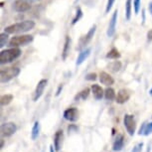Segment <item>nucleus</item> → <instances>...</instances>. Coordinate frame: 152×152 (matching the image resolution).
I'll return each instance as SVG.
<instances>
[{
	"instance_id": "obj_1",
	"label": "nucleus",
	"mask_w": 152,
	"mask_h": 152,
	"mask_svg": "<svg viewBox=\"0 0 152 152\" xmlns=\"http://www.w3.org/2000/svg\"><path fill=\"white\" fill-rule=\"evenodd\" d=\"M34 27H35V22L32 20H25V21H21L7 26L4 29V32L7 34H23L32 30Z\"/></svg>"
},
{
	"instance_id": "obj_2",
	"label": "nucleus",
	"mask_w": 152,
	"mask_h": 152,
	"mask_svg": "<svg viewBox=\"0 0 152 152\" xmlns=\"http://www.w3.org/2000/svg\"><path fill=\"white\" fill-rule=\"evenodd\" d=\"M22 55V51L19 48H10L2 50L0 52V64H9L18 59Z\"/></svg>"
},
{
	"instance_id": "obj_3",
	"label": "nucleus",
	"mask_w": 152,
	"mask_h": 152,
	"mask_svg": "<svg viewBox=\"0 0 152 152\" xmlns=\"http://www.w3.org/2000/svg\"><path fill=\"white\" fill-rule=\"evenodd\" d=\"M33 40L34 37L32 35H19L13 37L8 43V45L11 48H18L21 47V46H26L30 44V43L33 42Z\"/></svg>"
},
{
	"instance_id": "obj_4",
	"label": "nucleus",
	"mask_w": 152,
	"mask_h": 152,
	"mask_svg": "<svg viewBox=\"0 0 152 152\" xmlns=\"http://www.w3.org/2000/svg\"><path fill=\"white\" fill-rule=\"evenodd\" d=\"M19 74H20V69L17 67L7 68L6 70H1V72H0V82L8 83L12 79L16 78Z\"/></svg>"
},
{
	"instance_id": "obj_5",
	"label": "nucleus",
	"mask_w": 152,
	"mask_h": 152,
	"mask_svg": "<svg viewBox=\"0 0 152 152\" xmlns=\"http://www.w3.org/2000/svg\"><path fill=\"white\" fill-rule=\"evenodd\" d=\"M123 123H124L125 129L130 136H133L136 129V122L134 119V115L132 114H125L123 118Z\"/></svg>"
},
{
	"instance_id": "obj_6",
	"label": "nucleus",
	"mask_w": 152,
	"mask_h": 152,
	"mask_svg": "<svg viewBox=\"0 0 152 152\" xmlns=\"http://www.w3.org/2000/svg\"><path fill=\"white\" fill-rule=\"evenodd\" d=\"M96 31V25H94V26L88 30V32L80 39V42H79V49L80 50L83 48H85L86 46H87L88 43L93 40V37L94 36Z\"/></svg>"
},
{
	"instance_id": "obj_7",
	"label": "nucleus",
	"mask_w": 152,
	"mask_h": 152,
	"mask_svg": "<svg viewBox=\"0 0 152 152\" xmlns=\"http://www.w3.org/2000/svg\"><path fill=\"white\" fill-rule=\"evenodd\" d=\"M17 131V125L14 122H5L1 124V135L4 137H9L13 135Z\"/></svg>"
},
{
	"instance_id": "obj_8",
	"label": "nucleus",
	"mask_w": 152,
	"mask_h": 152,
	"mask_svg": "<svg viewBox=\"0 0 152 152\" xmlns=\"http://www.w3.org/2000/svg\"><path fill=\"white\" fill-rule=\"evenodd\" d=\"M117 15H118V11L114 10V12L113 13V16L110 18V24H108L107 31V37H113L115 34V29H116V23H117Z\"/></svg>"
},
{
	"instance_id": "obj_9",
	"label": "nucleus",
	"mask_w": 152,
	"mask_h": 152,
	"mask_svg": "<svg viewBox=\"0 0 152 152\" xmlns=\"http://www.w3.org/2000/svg\"><path fill=\"white\" fill-rule=\"evenodd\" d=\"M64 118L71 122H75L79 119V110L77 107L67 108L64 111Z\"/></svg>"
},
{
	"instance_id": "obj_10",
	"label": "nucleus",
	"mask_w": 152,
	"mask_h": 152,
	"mask_svg": "<svg viewBox=\"0 0 152 152\" xmlns=\"http://www.w3.org/2000/svg\"><path fill=\"white\" fill-rule=\"evenodd\" d=\"M31 8V5L26 0H16L13 3V9L16 12H26Z\"/></svg>"
},
{
	"instance_id": "obj_11",
	"label": "nucleus",
	"mask_w": 152,
	"mask_h": 152,
	"mask_svg": "<svg viewBox=\"0 0 152 152\" xmlns=\"http://www.w3.org/2000/svg\"><path fill=\"white\" fill-rule=\"evenodd\" d=\"M47 84H48V80H46V79H43L38 83V85H37V87H36V90H35V93H34V97H33L34 102H37V100L42 96L45 88L47 87Z\"/></svg>"
},
{
	"instance_id": "obj_12",
	"label": "nucleus",
	"mask_w": 152,
	"mask_h": 152,
	"mask_svg": "<svg viewBox=\"0 0 152 152\" xmlns=\"http://www.w3.org/2000/svg\"><path fill=\"white\" fill-rule=\"evenodd\" d=\"M130 99V93L125 88H121L118 91V93L116 94V99L115 102L119 104H125L126 102H128V99Z\"/></svg>"
},
{
	"instance_id": "obj_13",
	"label": "nucleus",
	"mask_w": 152,
	"mask_h": 152,
	"mask_svg": "<svg viewBox=\"0 0 152 152\" xmlns=\"http://www.w3.org/2000/svg\"><path fill=\"white\" fill-rule=\"evenodd\" d=\"M63 140H64V133L63 130H58L54 136V147L56 151H60L63 145Z\"/></svg>"
},
{
	"instance_id": "obj_14",
	"label": "nucleus",
	"mask_w": 152,
	"mask_h": 152,
	"mask_svg": "<svg viewBox=\"0 0 152 152\" xmlns=\"http://www.w3.org/2000/svg\"><path fill=\"white\" fill-rule=\"evenodd\" d=\"M99 81L102 85L107 86V87H110L114 84V80L110 74H107V72H102L99 74Z\"/></svg>"
},
{
	"instance_id": "obj_15",
	"label": "nucleus",
	"mask_w": 152,
	"mask_h": 152,
	"mask_svg": "<svg viewBox=\"0 0 152 152\" xmlns=\"http://www.w3.org/2000/svg\"><path fill=\"white\" fill-rule=\"evenodd\" d=\"M91 93H93V94H94V97L96 100H99V99H102V97H104V91L102 90V88L100 87L99 85H96V84L93 85V86H91Z\"/></svg>"
},
{
	"instance_id": "obj_16",
	"label": "nucleus",
	"mask_w": 152,
	"mask_h": 152,
	"mask_svg": "<svg viewBox=\"0 0 152 152\" xmlns=\"http://www.w3.org/2000/svg\"><path fill=\"white\" fill-rule=\"evenodd\" d=\"M123 146H124V136L122 134H117L115 140L113 142V151H121Z\"/></svg>"
},
{
	"instance_id": "obj_17",
	"label": "nucleus",
	"mask_w": 152,
	"mask_h": 152,
	"mask_svg": "<svg viewBox=\"0 0 152 152\" xmlns=\"http://www.w3.org/2000/svg\"><path fill=\"white\" fill-rule=\"evenodd\" d=\"M91 48H87V49H84V50L81 51V53L79 54L78 56V59H77V62H76V65L77 66H80L84 63L86 60L88 58V56L91 55Z\"/></svg>"
},
{
	"instance_id": "obj_18",
	"label": "nucleus",
	"mask_w": 152,
	"mask_h": 152,
	"mask_svg": "<svg viewBox=\"0 0 152 152\" xmlns=\"http://www.w3.org/2000/svg\"><path fill=\"white\" fill-rule=\"evenodd\" d=\"M70 48H71V38L69 36H66L64 48H63V52H62V59L64 61L67 59L69 53H70Z\"/></svg>"
},
{
	"instance_id": "obj_19",
	"label": "nucleus",
	"mask_w": 152,
	"mask_h": 152,
	"mask_svg": "<svg viewBox=\"0 0 152 152\" xmlns=\"http://www.w3.org/2000/svg\"><path fill=\"white\" fill-rule=\"evenodd\" d=\"M91 93V90L88 88H84L83 91H81L78 94H76V96H75V100H80V99H83V100H85L86 99H88V94H90Z\"/></svg>"
},
{
	"instance_id": "obj_20",
	"label": "nucleus",
	"mask_w": 152,
	"mask_h": 152,
	"mask_svg": "<svg viewBox=\"0 0 152 152\" xmlns=\"http://www.w3.org/2000/svg\"><path fill=\"white\" fill-rule=\"evenodd\" d=\"M39 133H40V123L39 121H35L32 127V131H31V138H32V140H36L38 138Z\"/></svg>"
},
{
	"instance_id": "obj_21",
	"label": "nucleus",
	"mask_w": 152,
	"mask_h": 152,
	"mask_svg": "<svg viewBox=\"0 0 152 152\" xmlns=\"http://www.w3.org/2000/svg\"><path fill=\"white\" fill-rule=\"evenodd\" d=\"M104 97L107 100H113L114 99H116L115 91L113 88H107L104 90Z\"/></svg>"
},
{
	"instance_id": "obj_22",
	"label": "nucleus",
	"mask_w": 152,
	"mask_h": 152,
	"mask_svg": "<svg viewBox=\"0 0 152 152\" xmlns=\"http://www.w3.org/2000/svg\"><path fill=\"white\" fill-rule=\"evenodd\" d=\"M121 55H120V53L118 52V50H117L116 48H113L107 54V59H111V60H117L119 59Z\"/></svg>"
},
{
	"instance_id": "obj_23",
	"label": "nucleus",
	"mask_w": 152,
	"mask_h": 152,
	"mask_svg": "<svg viewBox=\"0 0 152 152\" xmlns=\"http://www.w3.org/2000/svg\"><path fill=\"white\" fill-rule=\"evenodd\" d=\"M13 96L12 94H3L0 99V104L2 107H5V105H8L13 100Z\"/></svg>"
},
{
	"instance_id": "obj_24",
	"label": "nucleus",
	"mask_w": 152,
	"mask_h": 152,
	"mask_svg": "<svg viewBox=\"0 0 152 152\" xmlns=\"http://www.w3.org/2000/svg\"><path fill=\"white\" fill-rule=\"evenodd\" d=\"M131 5H132V0H126L125 1V18L129 21L131 18Z\"/></svg>"
},
{
	"instance_id": "obj_25",
	"label": "nucleus",
	"mask_w": 152,
	"mask_h": 152,
	"mask_svg": "<svg viewBox=\"0 0 152 152\" xmlns=\"http://www.w3.org/2000/svg\"><path fill=\"white\" fill-rule=\"evenodd\" d=\"M82 17H83V10L81 9V7H78L76 11V15H75L73 21H72V25H75L77 22H79Z\"/></svg>"
},
{
	"instance_id": "obj_26",
	"label": "nucleus",
	"mask_w": 152,
	"mask_h": 152,
	"mask_svg": "<svg viewBox=\"0 0 152 152\" xmlns=\"http://www.w3.org/2000/svg\"><path fill=\"white\" fill-rule=\"evenodd\" d=\"M9 34H7V33H1L0 34V48H3L5 45L7 44V42H8V36Z\"/></svg>"
},
{
	"instance_id": "obj_27",
	"label": "nucleus",
	"mask_w": 152,
	"mask_h": 152,
	"mask_svg": "<svg viewBox=\"0 0 152 152\" xmlns=\"http://www.w3.org/2000/svg\"><path fill=\"white\" fill-rule=\"evenodd\" d=\"M110 68L113 72H118L121 69V63L119 61H114L110 65Z\"/></svg>"
},
{
	"instance_id": "obj_28",
	"label": "nucleus",
	"mask_w": 152,
	"mask_h": 152,
	"mask_svg": "<svg viewBox=\"0 0 152 152\" xmlns=\"http://www.w3.org/2000/svg\"><path fill=\"white\" fill-rule=\"evenodd\" d=\"M140 7H141V0H133V8H134V13L135 15L139 13Z\"/></svg>"
},
{
	"instance_id": "obj_29",
	"label": "nucleus",
	"mask_w": 152,
	"mask_h": 152,
	"mask_svg": "<svg viewBox=\"0 0 152 152\" xmlns=\"http://www.w3.org/2000/svg\"><path fill=\"white\" fill-rule=\"evenodd\" d=\"M114 2L115 0H107V7H105V13H110V11L113 8Z\"/></svg>"
},
{
	"instance_id": "obj_30",
	"label": "nucleus",
	"mask_w": 152,
	"mask_h": 152,
	"mask_svg": "<svg viewBox=\"0 0 152 152\" xmlns=\"http://www.w3.org/2000/svg\"><path fill=\"white\" fill-rule=\"evenodd\" d=\"M96 78H97V76L96 73H90L86 76V80H87V81H96Z\"/></svg>"
},
{
	"instance_id": "obj_31",
	"label": "nucleus",
	"mask_w": 152,
	"mask_h": 152,
	"mask_svg": "<svg viewBox=\"0 0 152 152\" xmlns=\"http://www.w3.org/2000/svg\"><path fill=\"white\" fill-rule=\"evenodd\" d=\"M142 147H143V142H140V143H138V144H136L135 146H134L133 149L131 150V152H141Z\"/></svg>"
},
{
	"instance_id": "obj_32",
	"label": "nucleus",
	"mask_w": 152,
	"mask_h": 152,
	"mask_svg": "<svg viewBox=\"0 0 152 152\" xmlns=\"http://www.w3.org/2000/svg\"><path fill=\"white\" fill-rule=\"evenodd\" d=\"M150 133H152V122L147 123V126H146V129L144 131V135H149Z\"/></svg>"
},
{
	"instance_id": "obj_33",
	"label": "nucleus",
	"mask_w": 152,
	"mask_h": 152,
	"mask_svg": "<svg viewBox=\"0 0 152 152\" xmlns=\"http://www.w3.org/2000/svg\"><path fill=\"white\" fill-rule=\"evenodd\" d=\"M146 126H147V122H143L142 125H141V127H140V129L138 131L139 135H141V134H144V131L146 129Z\"/></svg>"
},
{
	"instance_id": "obj_34",
	"label": "nucleus",
	"mask_w": 152,
	"mask_h": 152,
	"mask_svg": "<svg viewBox=\"0 0 152 152\" xmlns=\"http://www.w3.org/2000/svg\"><path fill=\"white\" fill-rule=\"evenodd\" d=\"M73 130H78V127H77L76 125H74V124H71V125L68 127V131H69V133L73 132Z\"/></svg>"
},
{
	"instance_id": "obj_35",
	"label": "nucleus",
	"mask_w": 152,
	"mask_h": 152,
	"mask_svg": "<svg viewBox=\"0 0 152 152\" xmlns=\"http://www.w3.org/2000/svg\"><path fill=\"white\" fill-rule=\"evenodd\" d=\"M63 88H64V85H60L59 86V88H58V90H57V93H56V96H60V94H61V91L63 90Z\"/></svg>"
},
{
	"instance_id": "obj_36",
	"label": "nucleus",
	"mask_w": 152,
	"mask_h": 152,
	"mask_svg": "<svg viewBox=\"0 0 152 152\" xmlns=\"http://www.w3.org/2000/svg\"><path fill=\"white\" fill-rule=\"evenodd\" d=\"M147 41L151 42L152 41V30H149L147 33Z\"/></svg>"
},
{
	"instance_id": "obj_37",
	"label": "nucleus",
	"mask_w": 152,
	"mask_h": 152,
	"mask_svg": "<svg viewBox=\"0 0 152 152\" xmlns=\"http://www.w3.org/2000/svg\"><path fill=\"white\" fill-rule=\"evenodd\" d=\"M145 22V10H142V24H144Z\"/></svg>"
},
{
	"instance_id": "obj_38",
	"label": "nucleus",
	"mask_w": 152,
	"mask_h": 152,
	"mask_svg": "<svg viewBox=\"0 0 152 152\" xmlns=\"http://www.w3.org/2000/svg\"><path fill=\"white\" fill-rule=\"evenodd\" d=\"M148 10H149V13H150L151 15H152V1L148 5Z\"/></svg>"
},
{
	"instance_id": "obj_39",
	"label": "nucleus",
	"mask_w": 152,
	"mask_h": 152,
	"mask_svg": "<svg viewBox=\"0 0 152 152\" xmlns=\"http://www.w3.org/2000/svg\"><path fill=\"white\" fill-rule=\"evenodd\" d=\"M3 146H4V140L3 139H1V146H0V148H3Z\"/></svg>"
},
{
	"instance_id": "obj_40",
	"label": "nucleus",
	"mask_w": 152,
	"mask_h": 152,
	"mask_svg": "<svg viewBox=\"0 0 152 152\" xmlns=\"http://www.w3.org/2000/svg\"><path fill=\"white\" fill-rule=\"evenodd\" d=\"M54 148H55V147H54L53 145H51L50 146V152H55V151H54Z\"/></svg>"
},
{
	"instance_id": "obj_41",
	"label": "nucleus",
	"mask_w": 152,
	"mask_h": 152,
	"mask_svg": "<svg viewBox=\"0 0 152 152\" xmlns=\"http://www.w3.org/2000/svg\"><path fill=\"white\" fill-rule=\"evenodd\" d=\"M149 94H150V96H152V88H150V91H149Z\"/></svg>"
},
{
	"instance_id": "obj_42",
	"label": "nucleus",
	"mask_w": 152,
	"mask_h": 152,
	"mask_svg": "<svg viewBox=\"0 0 152 152\" xmlns=\"http://www.w3.org/2000/svg\"><path fill=\"white\" fill-rule=\"evenodd\" d=\"M26 1H28V2H30V1H37V0H26Z\"/></svg>"
}]
</instances>
